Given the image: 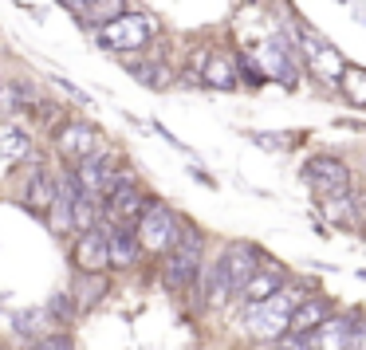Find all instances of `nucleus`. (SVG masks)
<instances>
[{
	"instance_id": "nucleus-1",
	"label": "nucleus",
	"mask_w": 366,
	"mask_h": 350,
	"mask_svg": "<svg viewBox=\"0 0 366 350\" xmlns=\"http://www.w3.org/2000/svg\"><path fill=\"white\" fill-rule=\"evenodd\" d=\"M260 268V252L252 244H229L221 252V260L213 264L209 271V291H205V303H224L229 295H240V287L256 276Z\"/></svg>"
},
{
	"instance_id": "nucleus-2",
	"label": "nucleus",
	"mask_w": 366,
	"mask_h": 350,
	"mask_svg": "<svg viewBox=\"0 0 366 350\" xmlns=\"http://www.w3.org/2000/svg\"><path fill=\"white\" fill-rule=\"evenodd\" d=\"M201 248H205L201 232L193 229L189 221H182V229H177V244L166 252V264H162L166 287H174V291H189V287L197 284V276H201Z\"/></svg>"
},
{
	"instance_id": "nucleus-3",
	"label": "nucleus",
	"mask_w": 366,
	"mask_h": 350,
	"mask_svg": "<svg viewBox=\"0 0 366 350\" xmlns=\"http://www.w3.org/2000/svg\"><path fill=\"white\" fill-rule=\"evenodd\" d=\"M300 299H303L300 291H276L272 299L256 303V307L248 311V319H244L248 334H252V339H276L280 342L287 334V319H292V311H295Z\"/></svg>"
},
{
	"instance_id": "nucleus-4",
	"label": "nucleus",
	"mask_w": 366,
	"mask_h": 350,
	"mask_svg": "<svg viewBox=\"0 0 366 350\" xmlns=\"http://www.w3.org/2000/svg\"><path fill=\"white\" fill-rule=\"evenodd\" d=\"M177 229H182V221H177L174 213H169L166 205H158V201H150V205L142 209V216H138V244L146 248V252H158L166 256L169 248L177 244Z\"/></svg>"
},
{
	"instance_id": "nucleus-5",
	"label": "nucleus",
	"mask_w": 366,
	"mask_h": 350,
	"mask_svg": "<svg viewBox=\"0 0 366 350\" xmlns=\"http://www.w3.org/2000/svg\"><path fill=\"white\" fill-rule=\"evenodd\" d=\"M154 28L146 16H138V12H127V16H119L114 24L99 28V44L111 51H119V56H130V51H142L146 44H150Z\"/></svg>"
},
{
	"instance_id": "nucleus-6",
	"label": "nucleus",
	"mask_w": 366,
	"mask_h": 350,
	"mask_svg": "<svg viewBox=\"0 0 366 350\" xmlns=\"http://www.w3.org/2000/svg\"><path fill=\"white\" fill-rule=\"evenodd\" d=\"M303 181H307L315 193H323V197H339V193H347V185H350V169H347V161L331 158V154H319V158H307Z\"/></svg>"
},
{
	"instance_id": "nucleus-7",
	"label": "nucleus",
	"mask_w": 366,
	"mask_h": 350,
	"mask_svg": "<svg viewBox=\"0 0 366 350\" xmlns=\"http://www.w3.org/2000/svg\"><path fill=\"white\" fill-rule=\"evenodd\" d=\"M146 205H150V201L142 197V189H138L130 177H119V181L111 185V193H107V201H103V213H107V221H114V224H130V221L142 216Z\"/></svg>"
},
{
	"instance_id": "nucleus-8",
	"label": "nucleus",
	"mask_w": 366,
	"mask_h": 350,
	"mask_svg": "<svg viewBox=\"0 0 366 350\" xmlns=\"http://www.w3.org/2000/svg\"><path fill=\"white\" fill-rule=\"evenodd\" d=\"M56 150L64 154L67 166H79L83 158L99 154V130L87 126V122H64L56 130Z\"/></svg>"
},
{
	"instance_id": "nucleus-9",
	"label": "nucleus",
	"mask_w": 366,
	"mask_h": 350,
	"mask_svg": "<svg viewBox=\"0 0 366 350\" xmlns=\"http://www.w3.org/2000/svg\"><path fill=\"white\" fill-rule=\"evenodd\" d=\"M71 260H75V268H79V276H103V271L111 268L103 224H99V229H91V232H79V236H75Z\"/></svg>"
},
{
	"instance_id": "nucleus-10",
	"label": "nucleus",
	"mask_w": 366,
	"mask_h": 350,
	"mask_svg": "<svg viewBox=\"0 0 366 350\" xmlns=\"http://www.w3.org/2000/svg\"><path fill=\"white\" fill-rule=\"evenodd\" d=\"M103 232H107V256H111V268H134L138 252H142L138 232L130 229V224H114V221H107Z\"/></svg>"
},
{
	"instance_id": "nucleus-11",
	"label": "nucleus",
	"mask_w": 366,
	"mask_h": 350,
	"mask_svg": "<svg viewBox=\"0 0 366 350\" xmlns=\"http://www.w3.org/2000/svg\"><path fill=\"white\" fill-rule=\"evenodd\" d=\"M355 342V323L350 319H327L307 334V350H347Z\"/></svg>"
},
{
	"instance_id": "nucleus-12",
	"label": "nucleus",
	"mask_w": 366,
	"mask_h": 350,
	"mask_svg": "<svg viewBox=\"0 0 366 350\" xmlns=\"http://www.w3.org/2000/svg\"><path fill=\"white\" fill-rule=\"evenodd\" d=\"M327 319H331V303L327 299H300L292 311V319H287V334L307 339V334L315 331L319 323H327Z\"/></svg>"
},
{
	"instance_id": "nucleus-13",
	"label": "nucleus",
	"mask_w": 366,
	"mask_h": 350,
	"mask_svg": "<svg viewBox=\"0 0 366 350\" xmlns=\"http://www.w3.org/2000/svg\"><path fill=\"white\" fill-rule=\"evenodd\" d=\"M284 287V271H276V268H256V276L248 279L244 287H240V295H244L248 303H264V299H272V295Z\"/></svg>"
},
{
	"instance_id": "nucleus-14",
	"label": "nucleus",
	"mask_w": 366,
	"mask_h": 350,
	"mask_svg": "<svg viewBox=\"0 0 366 350\" xmlns=\"http://www.w3.org/2000/svg\"><path fill=\"white\" fill-rule=\"evenodd\" d=\"M127 0H95V4H91V9H83L79 12V20L87 28H107V24H114V20L119 16H127Z\"/></svg>"
},
{
	"instance_id": "nucleus-15",
	"label": "nucleus",
	"mask_w": 366,
	"mask_h": 350,
	"mask_svg": "<svg viewBox=\"0 0 366 350\" xmlns=\"http://www.w3.org/2000/svg\"><path fill=\"white\" fill-rule=\"evenodd\" d=\"M130 75H134L142 87H150V91H166L169 83H174L169 67L158 64V59H138V64H130Z\"/></svg>"
},
{
	"instance_id": "nucleus-16",
	"label": "nucleus",
	"mask_w": 366,
	"mask_h": 350,
	"mask_svg": "<svg viewBox=\"0 0 366 350\" xmlns=\"http://www.w3.org/2000/svg\"><path fill=\"white\" fill-rule=\"evenodd\" d=\"M260 59H264V67H268L276 79H284L287 87H295V67H292V59H287V51H284V44H264L260 48Z\"/></svg>"
},
{
	"instance_id": "nucleus-17",
	"label": "nucleus",
	"mask_w": 366,
	"mask_h": 350,
	"mask_svg": "<svg viewBox=\"0 0 366 350\" xmlns=\"http://www.w3.org/2000/svg\"><path fill=\"white\" fill-rule=\"evenodd\" d=\"M51 197H56V181H51L44 169H36L32 181H28V205H32L36 213H48V209H51Z\"/></svg>"
},
{
	"instance_id": "nucleus-18",
	"label": "nucleus",
	"mask_w": 366,
	"mask_h": 350,
	"mask_svg": "<svg viewBox=\"0 0 366 350\" xmlns=\"http://www.w3.org/2000/svg\"><path fill=\"white\" fill-rule=\"evenodd\" d=\"M28 150H32V138H28V130H20V126H0V158L16 161V158H24Z\"/></svg>"
},
{
	"instance_id": "nucleus-19",
	"label": "nucleus",
	"mask_w": 366,
	"mask_h": 350,
	"mask_svg": "<svg viewBox=\"0 0 366 350\" xmlns=\"http://www.w3.org/2000/svg\"><path fill=\"white\" fill-rule=\"evenodd\" d=\"M201 71H205V75H201V83H209V87H217V91H232V87H237L232 64H229V59H221V56H213Z\"/></svg>"
},
{
	"instance_id": "nucleus-20",
	"label": "nucleus",
	"mask_w": 366,
	"mask_h": 350,
	"mask_svg": "<svg viewBox=\"0 0 366 350\" xmlns=\"http://www.w3.org/2000/svg\"><path fill=\"white\" fill-rule=\"evenodd\" d=\"M75 284H79V287H75V295H79L75 307H79V311H91L107 295V276H79ZM75 295H71V299H75Z\"/></svg>"
},
{
	"instance_id": "nucleus-21",
	"label": "nucleus",
	"mask_w": 366,
	"mask_h": 350,
	"mask_svg": "<svg viewBox=\"0 0 366 350\" xmlns=\"http://www.w3.org/2000/svg\"><path fill=\"white\" fill-rule=\"evenodd\" d=\"M12 326H16L20 334H40V339H44V326H48V311H44V307L16 311V319H12Z\"/></svg>"
},
{
	"instance_id": "nucleus-22",
	"label": "nucleus",
	"mask_w": 366,
	"mask_h": 350,
	"mask_svg": "<svg viewBox=\"0 0 366 350\" xmlns=\"http://www.w3.org/2000/svg\"><path fill=\"white\" fill-rule=\"evenodd\" d=\"M32 350H75L71 334H44V339L32 342Z\"/></svg>"
},
{
	"instance_id": "nucleus-23",
	"label": "nucleus",
	"mask_w": 366,
	"mask_h": 350,
	"mask_svg": "<svg viewBox=\"0 0 366 350\" xmlns=\"http://www.w3.org/2000/svg\"><path fill=\"white\" fill-rule=\"evenodd\" d=\"M48 315H56V319H64V323H67V319L75 315V307L67 303V295H56V299H51V307H48Z\"/></svg>"
},
{
	"instance_id": "nucleus-24",
	"label": "nucleus",
	"mask_w": 366,
	"mask_h": 350,
	"mask_svg": "<svg viewBox=\"0 0 366 350\" xmlns=\"http://www.w3.org/2000/svg\"><path fill=\"white\" fill-rule=\"evenodd\" d=\"M237 64H240V71H244V79H248V83H264V71H260V67H256L248 56H240Z\"/></svg>"
},
{
	"instance_id": "nucleus-25",
	"label": "nucleus",
	"mask_w": 366,
	"mask_h": 350,
	"mask_svg": "<svg viewBox=\"0 0 366 350\" xmlns=\"http://www.w3.org/2000/svg\"><path fill=\"white\" fill-rule=\"evenodd\" d=\"M272 350H307V339H295V334H284Z\"/></svg>"
},
{
	"instance_id": "nucleus-26",
	"label": "nucleus",
	"mask_w": 366,
	"mask_h": 350,
	"mask_svg": "<svg viewBox=\"0 0 366 350\" xmlns=\"http://www.w3.org/2000/svg\"><path fill=\"white\" fill-rule=\"evenodd\" d=\"M59 4H67V9L83 12V9H91V4H95V0H59Z\"/></svg>"
},
{
	"instance_id": "nucleus-27",
	"label": "nucleus",
	"mask_w": 366,
	"mask_h": 350,
	"mask_svg": "<svg viewBox=\"0 0 366 350\" xmlns=\"http://www.w3.org/2000/svg\"><path fill=\"white\" fill-rule=\"evenodd\" d=\"M355 342H358V350H366V323L355 326Z\"/></svg>"
}]
</instances>
